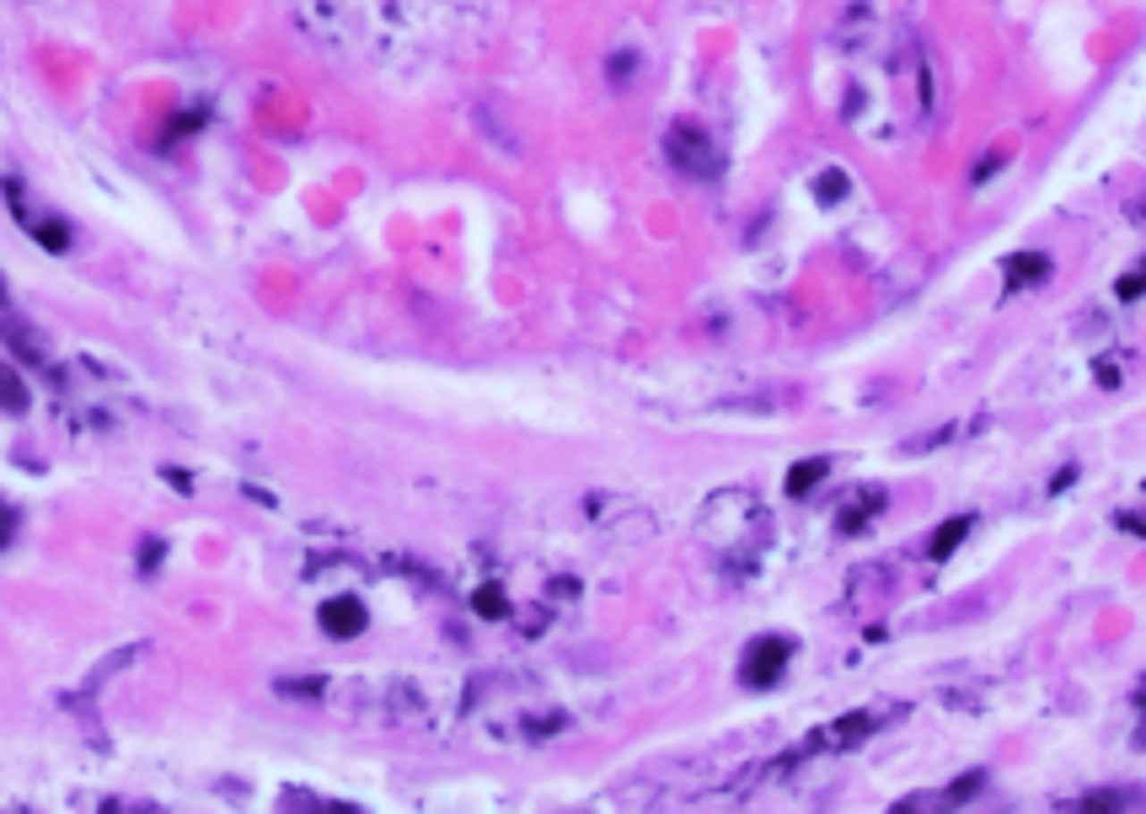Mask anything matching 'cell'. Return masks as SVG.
<instances>
[{"label": "cell", "mask_w": 1146, "mask_h": 814, "mask_svg": "<svg viewBox=\"0 0 1146 814\" xmlns=\"http://www.w3.org/2000/svg\"><path fill=\"white\" fill-rule=\"evenodd\" d=\"M965 536H970V520H965V515L948 520V525H938V531H932V558H954V547H959Z\"/></svg>", "instance_id": "3957f363"}, {"label": "cell", "mask_w": 1146, "mask_h": 814, "mask_svg": "<svg viewBox=\"0 0 1146 814\" xmlns=\"http://www.w3.org/2000/svg\"><path fill=\"white\" fill-rule=\"evenodd\" d=\"M322 627H327L333 638H354V633L365 627V606H359L354 595H343V600H327V606H322Z\"/></svg>", "instance_id": "7a4b0ae2"}, {"label": "cell", "mask_w": 1146, "mask_h": 814, "mask_svg": "<svg viewBox=\"0 0 1146 814\" xmlns=\"http://www.w3.org/2000/svg\"><path fill=\"white\" fill-rule=\"evenodd\" d=\"M477 606H483V611H488V617H493V611H504V600H499V595H493V590H483V595H477Z\"/></svg>", "instance_id": "52a82bcc"}, {"label": "cell", "mask_w": 1146, "mask_h": 814, "mask_svg": "<svg viewBox=\"0 0 1146 814\" xmlns=\"http://www.w3.org/2000/svg\"><path fill=\"white\" fill-rule=\"evenodd\" d=\"M1007 273H1013V284H1029V279H1045V273H1050V263H1045V257H1013V263H1007Z\"/></svg>", "instance_id": "8992f818"}, {"label": "cell", "mask_w": 1146, "mask_h": 814, "mask_svg": "<svg viewBox=\"0 0 1146 814\" xmlns=\"http://www.w3.org/2000/svg\"><path fill=\"white\" fill-rule=\"evenodd\" d=\"M820 477H825V461H804V466H793V472H788V493H793V499H804Z\"/></svg>", "instance_id": "277c9868"}, {"label": "cell", "mask_w": 1146, "mask_h": 814, "mask_svg": "<svg viewBox=\"0 0 1146 814\" xmlns=\"http://www.w3.org/2000/svg\"><path fill=\"white\" fill-rule=\"evenodd\" d=\"M0 407H5V413H21V407H27V386H21L16 370H5V365H0Z\"/></svg>", "instance_id": "5b68a950"}, {"label": "cell", "mask_w": 1146, "mask_h": 814, "mask_svg": "<svg viewBox=\"0 0 1146 814\" xmlns=\"http://www.w3.org/2000/svg\"><path fill=\"white\" fill-rule=\"evenodd\" d=\"M788 654H793V649H788L782 638H761V643L745 654V681H750V686H771V681L782 676Z\"/></svg>", "instance_id": "6da1fadb"}]
</instances>
